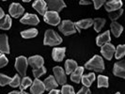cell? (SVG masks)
<instances>
[{
    "mask_svg": "<svg viewBox=\"0 0 125 94\" xmlns=\"http://www.w3.org/2000/svg\"><path fill=\"white\" fill-rule=\"evenodd\" d=\"M4 16H5V13H4V11H3V10L0 8V20L3 18Z\"/></svg>",
    "mask_w": 125,
    "mask_h": 94,
    "instance_id": "cell-41",
    "label": "cell"
},
{
    "mask_svg": "<svg viewBox=\"0 0 125 94\" xmlns=\"http://www.w3.org/2000/svg\"><path fill=\"white\" fill-rule=\"evenodd\" d=\"M31 84H32V80L29 77H24L23 80L21 81L20 90H21V91H24V89L26 88L27 87H29V86H31Z\"/></svg>",
    "mask_w": 125,
    "mask_h": 94,
    "instance_id": "cell-29",
    "label": "cell"
},
{
    "mask_svg": "<svg viewBox=\"0 0 125 94\" xmlns=\"http://www.w3.org/2000/svg\"><path fill=\"white\" fill-rule=\"evenodd\" d=\"M0 52L1 54H9L10 47L8 43V36L7 35H0Z\"/></svg>",
    "mask_w": 125,
    "mask_h": 94,
    "instance_id": "cell-17",
    "label": "cell"
},
{
    "mask_svg": "<svg viewBox=\"0 0 125 94\" xmlns=\"http://www.w3.org/2000/svg\"><path fill=\"white\" fill-rule=\"evenodd\" d=\"M95 80V73H89L88 75H83L81 78V82L86 88H89Z\"/></svg>",
    "mask_w": 125,
    "mask_h": 94,
    "instance_id": "cell-22",
    "label": "cell"
},
{
    "mask_svg": "<svg viewBox=\"0 0 125 94\" xmlns=\"http://www.w3.org/2000/svg\"><path fill=\"white\" fill-rule=\"evenodd\" d=\"M27 63L30 66H32L34 69H38V68H41L43 66L44 60L41 56H33L28 58Z\"/></svg>",
    "mask_w": 125,
    "mask_h": 94,
    "instance_id": "cell-12",
    "label": "cell"
},
{
    "mask_svg": "<svg viewBox=\"0 0 125 94\" xmlns=\"http://www.w3.org/2000/svg\"><path fill=\"white\" fill-rule=\"evenodd\" d=\"M92 25H93V20L92 19H84V20L76 22L74 24L76 30H78V31H80V29H83V28H88Z\"/></svg>",
    "mask_w": 125,
    "mask_h": 94,
    "instance_id": "cell-18",
    "label": "cell"
},
{
    "mask_svg": "<svg viewBox=\"0 0 125 94\" xmlns=\"http://www.w3.org/2000/svg\"><path fill=\"white\" fill-rule=\"evenodd\" d=\"M98 87L99 88H107L108 87V77L104 75L98 76Z\"/></svg>",
    "mask_w": 125,
    "mask_h": 94,
    "instance_id": "cell-28",
    "label": "cell"
},
{
    "mask_svg": "<svg viewBox=\"0 0 125 94\" xmlns=\"http://www.w3.org/2000/svg\"><path fill=\"white\" fill-rule=\"evenodd\" d=\"M9 62V60H8V58H7L6 56H4L3 54H1L0 53V68H2V67H4V66H6L7 64Z\"/></svg>",
    "mask_w": 125,
    "mask_h": 94,
    "instance_id": "cell-36",
    "label": "cell"
},
{
    "mask_svg": "<svg viewBox=\"0 0 125 94\" xmlns=\"http://www.w3.org/2000/svg\"><path fill=\"white\" fill-rule=\"evenodd\" d=\"M48 94H59V90L58 89H52Z\"/></svg>",
    "mask_w": 125,
    "mask_h": 94,
    "instance_id": "cell-39",
    "label": "cell"
},
{
    "mask_svg": "<svg viewBox=\"0 0 125 94\" xmlns=\"http://www.w3.org/2000/svg\"><path fill=\"white\" fill-rule=\"evenodd\" d=\"M45 90L43 82L41 81L40 79H35V81L32 82L30 91L32 94H42Z\"/></svg>",
    "mask_w": 125,
    "mask_h": 94,
    "instance_id": "cell-9",
    "label": "cell"
},
{
    "mask_svg": "<svg viewBox=\"0 0 125 94\" xmlns=\"http://www.w3.org/2000/svg\"><path fill=\"white\" fill-rule=\"evenodd\" d=\"M91 2L90 1H80V4L81 5H89Z\"/></svg>",
    "mask_w": 125,
    "mask_h": 94,
    "instance_id": "cell-40",
    "label": "cell"
},
{
    "mask_svg": "<svg viewBox=\"0 0 125 94\" xmlns=\"http://www.w3.org/2000/svg\"><path fill=\"white\" fill-rule=\"evenodd\" d=\"M27 59L25 58V56H19L16 58L15 61V68L17 70L21 76H24L25 74V72L27 69Z\"/></svg>",
    "mask_w": 125,
    "mask_h": 94,
    "instance_id": "cell-4",
    "label": "cell"
},
{
    "mask_svg": "<svg viewBox=\"0 0 125 94\" xmlns=\"http://www.w3.org/2000/svg\"><path fill=\"white\" fill-rule=\"evenodd\" d=\"M20 83H21L20 76H19L18 74H16L12 79H11V81H10V83L9 85H10V87H12V88H17L18 86H20Z\"/></svg>",
    "mask_w": 125,
    "mask_h": 94,
    "instance_id": "cell-35",
    "label": "cell"
},
{
    "mask_svg": "<svg viewBox=\"0 0 125 94\" xmlns=\"http://www.w3.org/2000/svg\"><path fill=\"white\" fill-rule=\"evenodd\" d=\"M77 94H90V90L88 89V88L83 87V88L77 92Z\"/></svg>",
    "mask_w": 125,
    "mask_h": 94,
    "instance_id": "cell-38",
    "label": "cell"
},
{
    "mask_svg": "<svg viewBox=\"0 0 125 94\" xmlns=\"http://www.w3.org/2000/svg\"><path fill=\"white\" fill-rule=\"evenodd\" d=\"M61 42H62L61 37H59L54 30H47V31L45 32L43 41V43L45 45L54 46V45H58Z\"/></svg>",
    "mask_w": 125,
    "mask_h": 94,
    "instance_id": "cell-2",
    "label": "cell"
},
{
    "mask_svg": "<svg viewBox=\"0 0 125 94\" xmlns=\"http://www.w3.org/2000/svg\"><path fill=\"white\" fill-rule=\"evenodd\" d=\"M46 73V69L44 68L43 66L38 69H33V75L36 79H39V77H41L42 74H44Z\"/></svg>",
    "mask_w": 125,
    "mask_h": 94,
    "instance_id": "cell-31",
    "label": "cell"
},
{
    "mask_svg": "<svg viewBox=\"0 0 125 94\" xmlns=\"http://www.w3.org/2000/svg\"><path fill=\"white\" fill-rule=\"evenodd\" d=\"M58 29L66 36L74 34L76 32V27H75L74 24L70 20H64L61 23V25L58 26Z\"/></svg>",
    "mask_w": 125,
    "mask_h": 94,
    "instance_id": "cell-3",
    "label": "cell"
},
{
    "mask_svg": "<svg viewBox=\"0 0 125 94\" xmlns=\"http://www.w3.org/2000/svg\"><path fill=\"white\" fill-rule=\"evenodd\" d=\"M46 5H47V9H49L50 11H54L56 13L60 11L63 8L66 7V4L60 0H58V1H47Z\"/></svg>",
    "mask_w": 125,
    "mask_h": 94,
    "instance_id": "cell-7",
    "label": "cell"
},
{
    "mask_svg": "<svg viewBox=\"0 0 125 94\" xmlns=\"http://www.w3.org/2000/svg\"><path fill=\"white\" fill-rule=\"evenodd\" d=\"M113 73L116 76H119L121 78H125V68H124V61L116 63L114 65Z\"/></svg>",
    "mask_w": 125,
    "mask_h": 94,
    "instance_id": "cell-13",
    "label": "cell"
},
{
    "mask_svg": "<svg viewBox=\"0 0 125 94\" xmlns=\"http://www.w3.org/2000/svg\"><path fill=\"white\" fill-rule=\"evenodd\" d=\"M83 73H84V68H83V67H77V68L72 73V74H71V79H72V81L75 82V83H80L82 76H83Z\"/></svg>",
    "mask_w": 125,
    "mask_h": 94,
    "instance_id": "cell-20",
    "label": "cell"
},
{
    "mask_svg": "<svg viewBox=\"0 0 125 94\" xmlns=\"http://www.w3.org/2000/svg\"><path fill=\"white\" fill-rule=\"evenodd\" d=\"M61 94H75L74 89L70 85H65L61 88Z\"/></svg>",
    "mask_w": 125,
    "mask_h": 94,
    "instance_id": "cell-33",
    "label": "cell"
},
{
    "mask_svg": "<svg viewBox=\"0 0 125 94\" xmlns=\"http://www.w3.org/2000/svg\"><path fill=\"white\" fill-rule=\"evenodd\" d=\"M44 21L47 24H50L52 25H57L60 23V17L58 16V14L54 11H46L45 14L43 15Z\"/></svg>",
    "mask_w": 125,
    "mask_h": 94,
    "instance_id": "cell-5",
    "label": "cell"
},
{
    "mask_svg": "<svg viewBox=\"0 0 125 94\" xmlns=\"http://www.w3.org/2000/svg\"><path fill=\"white\" fill-rule=\"evenodd\" d=\"M65 52L66 49L65 48H54L53 53H52V56L54 58L55 61H61L64 56H65Z\"/></svg>",
    "mask_w": 125,
    "mask_h": 94,
    "instance_id": "cell-21",
    "label": "cell"
},
{
    "mask_svg": "<svg viewBox=\"0 0 125 94\" xmlns=\"http://www.w3.org/2000/svg\"><path fill=\"white\" fill-rule=\"evenodd\" d=\"M116 94H120V93H119V92H118V93H116Z\"/></svg>",
    "mask_w": 125,
    "mask_h": 94,
    "instance_id": "cell-44",
    "label": "cell"
},
{
    "mask_svg": "<svg viewBox=\"0 0 125 94\" xmlns=\"http://www.w3.org/2000/svg\"><path fill=\"white\" fill-rule=\"evenodd\" d=\"M123 12V10H122V9H119L118 10H115V11H112V12L109 13V18L113 20V21H115V20H117L118 18H119L120 16H121V14Z\"/></svg>",
    "mask_w": 125,
    "mask_h": 94,
    "instance_id": "cell-32",
    "label": "cell"
},
{
    "mask_svg": "<svg viewBox=\"0 0 125 94\" xmlns=\"http://www.w3.org/2000/svg\"><path fill=\"white\" fill-rule=\"evenodd\" d=\"M38 35V30L35 28H30V29H27L25 31L21 32V36L25 39H30V38H34Z\"/></svg>",
    "mask_w": 125,
    "mask_h": 94,
    "instance_id": "cell-26",
    "label": "cell"
},
{
    "mask_svg": "<svg viewBox=\"0 0 125 94\" xmlns=\"http://www.w3.org/2000/svg\"><path fill=\"white\" fill-rule=\"evenodd\" d=\"M10 26H11V19L10 17V15H5L0 20V28L8 30L10 28Z\"/></svg>",
    "mask_w": 125,
    "mask_h": 94,
    "instance_id": "cell-23",
    "label": "cell"
},
{
    "mask_svg": "<svg viewBox=\"0 0 125 94\" xmlns=\"http://www.w3.org/2000/svg\"><path fill=\"white\" fill-rule=\"evenodd\" d=\"M93 25L95 31L100 32L101 29L103 28V26L105 25V20L102 18H96L95 20H93Z\"/></svg>",
    "mask_w": 125,
    "mask_h": 94,
    "instance_id": "cell-27",
    "label": "cell"
},
{
    "mask_svg": "<svg viewBox=\"0 0 125 94\" xmlns=\"http://www.w3.org/2000/svg\"><path fill=\"white\" fill-rule=\"evenodd\" d=\"M33 8L37 10L38 12L42 15H44L46 10H47V5L45 1H42V0H37L33 3Z\"/></svg>",
    "mask_w": 125,
    "mask_h": 94,
    "instance_id": "cell-15",
    "label": "cell"
},
{
    "mask_svg": "<svg viewBox=\"0 0 125 94\" xmlns=\"http://www.w3.org/2000/svg\"><path fill=\"white\" fill-rule=\"evenodd\" d=\"M10 81H11V78L10 77L0 73V86H6L8 84H10Z\"/></svg>",
    "mask_w": 125,
    "mask_h": 94,
    "instance_id": "cell-34",
    "label": "cell"
},
{
    "mask_svg": "<svg viewBox=\"0 0 125 94\" xmlns=\"http://www.w3.org/2000/svg\"><path fill=\"white\" fill-rule=\"evenodd\" d=\"M116 48L114 47V45L111 43H106L104 45L102 46V49H101V53L103 54V56H104L106 59L110 60L112 58L113 55L115 53Z\"/></svg>",
    "mask_w": 125,
    "mask_h": 94,
    "instance_id": "cell-8",
    "label": "cell"
},
{
    "mask_svg": "<svg viewBox=\"0 0 125 94\" xmlns=\"http://www.w3.org/2000/svg\"><path fill=\"white\" fill-rule=\"evenodd\" d=\"M121 6H122V2L121 1H109L105 4V10L109 12H112V11H115V10H118L119 9H121Z\"/></svg>",
    "mask_w": 125,
    "mask_h": 94,
    "instance_id": "cell-16",
    "label": "cell"
},
{
    "mask_svg": "<svg viewBox=\"0 0 125 94\" xmlns=\"http://www.w3.org/2000/svg\"><path fill=\"white\" fill-rule=\"evenodd\" d=\"M20 22H21L22 24H25V25H38V24H39L40 20H39L37 15L31 14V13H27V14H25V16L20 20Z\"/></svg>",
    "mask_w": 125,
    "mask_h": 94,
    "instance_id": "cell-11",
    "label": "cell"
},
{
    "mask_svg": "<svg viewBox=\"0 0 125 94\" xmlns=\"http://www.w3.org/2000/svg\"><path fill=\"white\" fill-rule=\"evenodd\" d=\"M9 94H20L19 91H12V92H10Z\"/></svg>",
    "mask_w": 125,
    "mask_h": 94,
    "instance_id": "cell-42",
    "label": "cell"
},
{
    "mask_svg": "<svg viewBox=\"0 0 125 94\" xmlns=\"http://www.w3.org/2000/svg\"><path fill=\"white\" fill-rule=\"evenodd\" d=\"M85 67L88 70L101 73L104 70V63L103 61V58L100 56H94L89 61L86 63Z\"/></svg>",
    "mask_w": 125,
    "mask_h": 94,
    "instance_id": "cell-1",
    "label": "cell"
},
{
    "mask_svg": "<svg viewBox=\"0 0 125 94\" xmlns=\"http://www.w3.org/2000/svg\"><path fill=\"white\" fill-rule=\"evenodd\" d=\"M21 94H28L27 92H25V91H21Z\"/></svg>",
    "mask_w": 125,
    "mask_h": 94,
    "instance_id": "cell-43",
    "label": "cell"
},
{
    "mask_svg": "<svg viewBox=\"0 0 125 94\" xmlns=\"http://www.w3.org/2000/svg\"><path fill=\"white\" fill-rule=\"evenodd\" d=\"M54 74H55V79L57 84L59 85H64L67 82V77L65 74V72L61 67H55L53 69Z\"/></svg>",
    "mask_w": 125,
    "mask_h": 94,
    "instance_id": "cell-6",
    "label": "cell"
},
{
    "mask_svg": "<svg viewBox=\"0 0 125 94\" xmlns=\"http://www.w3.org/2000/svg\"><path fill=\"white\" fill-rule=\"evenodd\" d=\"M110 41H111V38H110V32L105 31L104 33H103L102 35L97 37L96 40V42L98 46H103L106 43H110Z\"/></svg>",
    "mask_w": 125,
    "mask_h": 94,
    "instance_id": "cell-14",
    "label": "cell"
},
{
    "mask_svg": "<svg viewBox=\"0 0 125 94\" xmlns=\"http://www.w3.org/2000/svg\"><path fill=\"white\" fill-rule=\"evenodd\" d=\"M115 54H116L115 56H116V58H117V59L121 58L125 54V46L124 45H119V46L117 47V49L115 50Z\"/></svg>",
    "mask_w": 125,
    "mask_h": 94,
    "instance_id": "cell-30",
    "label": "cell"
},
{
    "mask_svg": "<svg viewBox=\"0 0 125 94\" xmlns=\"http://www.w3.org/2000/svg\"><path fill=\"white\" fill-rule=\"evenodd\" d=\"M65 68H66V74H71L77 68V63L74 60L68 59L65 62Z\"/></svg>",
    "mask_w": 125,
    "mask_h": 94,
    "instance_id": "cell-24",
    "label": "cell"
},
{
    "mask_svg": "<svg viewBox=\"0 0 125 94\" xmlns=\"http://www.w3.org/2000/svg\"><path fill=\"white\" fill-rule=\"evenodd\" d=\"M43 85H44V88H45V90H52L54 88H57V83H56V79L54 76H49L47 77L43 82Z\"/></svg>",
    "mask_w": 125,
    "mask_h": 94,
    "instance_id": "cell-19",
    "label": "cell"
},
{
    "mask_svg": "<svg viewBox=\"0 0 125 94\" xmlns=\"http://www.w3.org/2000/svg\"><path fill=\"white\" fill-rule=\"evenodd\" d=\"M123 30L122 25H120L119 24L116 23V22H112L111 23V31L114 34L115 37H119V35L121 34V32Z\"/></svg>",
    "mask_w": 125,
    "mask_h": 94,
    "instance_id": "cell-25",
    "label": "cell"
},
{
    "mask_svg": "<svg viewBox=\"0 0 125 94\" xmlns=\"http://www.w3.org/2000/svg\"><path fill=\"white\" fill-rule=\"evenodd\" d=\"M24 12H25L24 8L18 3H12L10 7V14L14 18H19Z\"/></svg>",
    "mask_w": 125,
    "mask_h": 94,
    "instance_id": "cell-10",
    "label": "cell"
},
{
    "mask_svg": "<svg viewBox=\"0 0 125 94\" xmlns=\"http://www.w3.org/2000/svg\"><path fill=\"white\" fill-rule=\"evenodd\" d=\"M93 3H94V7H95V10H99L105 2L104 0H101V1L100 0H95V1H93Z\"/></svg>",
    "mask_w": 125,
    "mask_h": 94,
    "instance_id": "cell-37",
    "label": "cell"
}]
</instances>
